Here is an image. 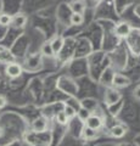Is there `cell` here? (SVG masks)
<instances>
[{
    "mask_svg": "<svg viewBox=\"0 0 140 146\" xmlns=\"http://www.w3.org/2000/svg\"><path fill=\"white\" fill-rule=\"evenodd\" d=\"M23 73V68L20 65L19 62H9L5 65V74L11 79H15V78H19V77Z\"/></svg>",
    "mask_w": 140,
    "mask_h": 146,
    "instance_id": "cell-3",
    "label": "cell"
},
{
    "mask_svg": "<svg viewBox=\"0 0 140 146\" xmlns=\"http://www.w3.org/2000/svg\"><path fill=\"white\" fill-rule=\"evenodd\" d=\"M70 9L72 10V13H84L85 11V3L82 1V0H72V1L68 4Z\"/></svg>",
    "mask_w": 140,
    "mask_h": 146,
    "instance_id": "cell-11",
    "label": "cell"
},
{
    "mask_svg": "<svg viewBox=\"0 0 140 146\" xmlns=\"http://www.w3.org/2000/svg\"><path fill=\"white\" fill-rule=\"evenodd\" d=\"M121 99H122V94L115 88H110L105 91V104H107L108 106L117 104Z\"/></svg>",
    "mask_w": 140,
    "mask_h": 146,
    "instance_id": "cell-5",
    "label": "cell"
},
{
    "mask_svg": "<svg viewBox=\"0 0 140 146\" xmlns=\"http://www.w3.org/2000/svg\"><path fill=\"white\" fill-rule=\"evenodd\" d=\"M32 129L34 133L40 134V133H44L48 129V119L45 117H39L37 119H34L32 123Z\"/></svg>",
    "mask_w": 140,
    "mask_h": 146,
    "instance_id": "cell-8",
    "label": "cell"
},
{
    "mask_svg": "<svg viewBox=\"0 0 140 146\" xmlns=\"http://www.w3.org/2000/svg\"><path fill=\"white\" fill-rule=\"evenodd\" d=\"M82 133H83V135H84V138L88 139V140L94 139V138L96 136V130H93V129H90V128H88V127L84 128Z\"/></svg>",
    "mask_w": 140,
    "mask_h": 146,
    "instance_id": "cell-19",
    "label": "cell"
},
{
    "mask_svg": "<svg viewBox=\"0 0 140 146\" xmlns=\"http://www.w3.org/2000/svg\"><path fill=\"white\" fill-rule=\"evenodd\" d=\"M64 112L66 113V116L68 117V119H72V118H74L77 116V111L71 106L68 104H65L64 106Z\"/></svg>",
    "mask_w": 140,
    "mask_h": 146,
    "instance_id": "cell-18",
    "label": "cell"
},
{
    "mask_svg": "<svg viewBox=\"0 0 140 146\" xmlns=\"http://www.w3.org/2000/svg\"><path fill=\"white\" fill-rule=\"evenodd\" d=\"M40 51L44 56L46 57H55V54H54V50L51 48V44L50 42H45L43 45H42V49H40Z\"/></svg>",
    "mask_w": 140,
    "mask_h": 146,
    "instance_id": "cell-13",
    "label": "cell"
},
{
    "mask_svg": "<svg viewBox=\"0 0 140 146\" xmlns=\"http://www.w3.org/2000/svg\"><path fill=\"white\" fill-rule=\"evenodd\" d=\"M51 44V48L54 50V54H55V56H57L58 54L62 51V49L65 46V40L62 39V36L60 35H55L51 40H49Z\"/></svg>",
    "mask_w": 140,
    "mask_h": 146,
    "instance_id": "cell-10",
    "label": "cell"
},
{
    "mask_svg": "<svg viewBox=\"0 0 140 146\" xmlns=\"http://www.w3.org/2000/svg\"><path fill=\"white\" fill-rule=\"evenodd\" d=\"M102 125H104V119L99 115H96V113H92L90 117L85 121V127H88L93 130H96V131L100 129Z\"/></svg>",
    "mask_w": 140,
    "mask_h": 146,
    "instance_id": "cell-7",
    "label": "cell"
},
{
    "mask_svg": "<svg viewBox=\"0 0 140 146\" xmlns=\"http://www.w3.org/2000/svg\"><path fill=\"white\" fill-rule=\"evenodd\" d=\"M27 23V16L22 12H17L12 16V20H11V26L13 28H17V29H21L23 28Z\"/></svg>",
    "mask_w": 140,
    "mask_h": 146,
    "instance_id": "cell-9",
    "label": "cell"
},
{
    "mask_svg": "<svg viewBox=\"0 0 140 146\" xmlns=\"http://www.w3.org/2000/svg\"><path fill=\"white\" fill-rule=\"evenodd\" d=\"M6 105V100L5 98H3V96H0V108H3L4 106Z\"/></svg>",
    "mask_w": 140,
    "mask_h": 146,
    "instance_id": "cell-23",
    "label": "cell"
},
{
    "mask_svg": "<svg viewBox=\"0 0 140 146\" xmlns=\"http://www.w3.org/2000/svg\"><path fill=\"white\" fill-rule=\"evenodd\" d=\"M125 133H127V129H125L122 124H116L110 129V134L116 139L123 138V136L125 135Z\"/></svg>",
    "mask_w": 140,
    "mask_h": 146,
    "instance_id": "cell-12",
    "label": "cell"
},
{
    "mask_svg": "<svg viewBox=\"0 0 140 146\" xmlns=\"http://www.w3.org/2000/svg\"><path fill=\"white\" fill-rule=\"evenodd\" d=\"M133 27L130 26L129 22H125V21H121L119 23H117L115 27V34L118 36V38L122 39H125L127 36L130 34Z\"/></svg>",
    "mask_w": 140,
    "mask_h": 146,
    "instance_id": "cell-4",
    "label": "cell"
},
{
    "mask_svg": "<svg viewBox=\"0 0 140 146\" xmlns=\"http://www.w3.org/2000/svg\"><path fill=\"white\" fill-rule=\"evenodd\" d=\"M134 13L140 18V4H138V5L134 7Z\"/></svg>",
    "mask_w": 140,
    "mask_h": 146,
    "instance_id": "cell-22",
    "label": "cell"
},
{
    "mask_svg": "<svg viewBox=\"0 0 140 146\" xmlns=\"http://www.w3.org/2000/svg\"><path fill=\"white\" fill-rule=\"evenodd\" d=\"M7 32H9V27H5V26L0 25V42H1V40L6 36Z\"/></svg>",
    "mask_w": 140,
    "mask_h": 146,
    "instance_id": "cell-20",
    "label": "cell"
},
{
    "mask_svg": "<svg viewBox=\"0 0 140 146\" xmlns=\"http://www.w3.org/2000/svg\"><path fill=\"white\" fill-rule=\"evenodd\" d=\"M58 88L66 91V94L71 95V96L77 95V91H78V85L74 83L73 79L68 78V77H61L58 80Z\"/></svg>",
    "mask_w": 140,
    "mask_h": 146,
    "instance_id": "cell-1",
    "label": "cell"
},
{
    "mask_svg": "<svg viewBox=\"0 0 140 146\" xmlns=\"http://www.w3.org/2000/svg\"><path fill=\"white\" fill-rule=\"evenodd\" d=\"M11 20H12V15L6 12H1L0 13V25L5 26V27H10L11 26Z\"/></svg>",
    "mask_w": 140,
    "mask_h": 146,
    "instance_id": "cell-16",
    "label": "cell"
},
{
    "mask_svg": "<svg viewBox=\"0 0 140 146\" xmlns=\"http://www.w3.org/2000/svg\"><path fill=\"white\" fill-rule=\"evenodd\" d=\"M55 119H56V122L58 123V124H61V125H66V124H68V122H70L68 117H67L66 113L64 112V110H62V111H60V112H58L57 115L55 116Z\"/></svg>",
    "mask_w": 140,
    "mask_h": 146,
    "instance_id": "cell-17",
    "label": "cell"
},
{
    "mask_svg": "<svg viewBox=\"0 0 140 146\" xmlns=\"http://www.w3.org/2000/svg\"><path fill=\"white\" fill-rule=\"evenodd\" d=\"M0 13H1V11H0Z\"/></svg>",
    "mask_w": 140,
    "mask_h": 146,
    "instance_id": "cell-24",
    "label": "cell"
},
{
    "mask_svg": "<svg viewBox=\"0 0 140 146\" xmlns=\"http://www.w3.org/2000/svg\"><path fill=\"white\" fill-rule=\"evenodd\" d=\"M111 85H113L115 89L127 88V86L130 85V79L128 78V77H125L124 74H121V73H115L113 78H112Z\"/></svg>",
    "mask_w": 140,
    "mask_h": 146,
    "instance_id": "cell-6",
    "label": "cell"
},
{
    "mask_svg": "<svg viewBox=\"0 0 140 146\" xmlns=\"http://www.w3.org/2000/svg\"><path fill=\"white\" fill-rule=\"evenodd\" d=\"M125 40L128 42V45L133 44L132 46H129V49L132 50V52L134 55H140V31L139 29H132L130 34L125 38Z\"/></svg>",
    "mask_w": 140,
    "mask_h": 146,
    "instance_id": "cell-2",
    "label": "cell"
},
{
    "mask_svg": "<svg viewBox=\"0 0 140 146\" xmlns=\"http://www.w3.org/2000/svg\"><path fill=\"white\" fill-rule=\"evenodd\" d=\"M70 22H71V25H73V26H80V25H83V22H84V16L82 13H72L70 17Z\"/></svg>",
    "mask_w": 140,
    "mask_h": 146,
    "instance_id": "cell-14",
    "label": "cell"
},
{
    "mask_svg": "<svg viewBox=\"0 0 140 146\" xmlns=\"http://www.w3.org/2000/svg\"><path fill=\"white\" fill-rule=\"evenodd\" d=\"M133 96L137 100H140V85H138L137 88L133 90Z\"/></svg>",
    "mask_w": 140,
    "mask_h": 146,
    "instance_id": "cell-21",
    "label": "cell"
},
{
    "mask_svg": "<svg viewBox=\"0 0 140 146\" xmlns=\"http://www.w3.org/2000/svg\"><path fill=\"white\" fill-rule=\"evenodd\" d=\"M90 115H92V113H90L87 108H84V107H82V106H80V108L78 110V111H77V116H78V119H79L80 122H83V123H85V121H87L88 118L90 117Z\"/></svg>",
    "mask_w": 140,
    "mask_h": 146,
    "instance_id": "cell-15",
    "label": "cell"
}]
</instances>
